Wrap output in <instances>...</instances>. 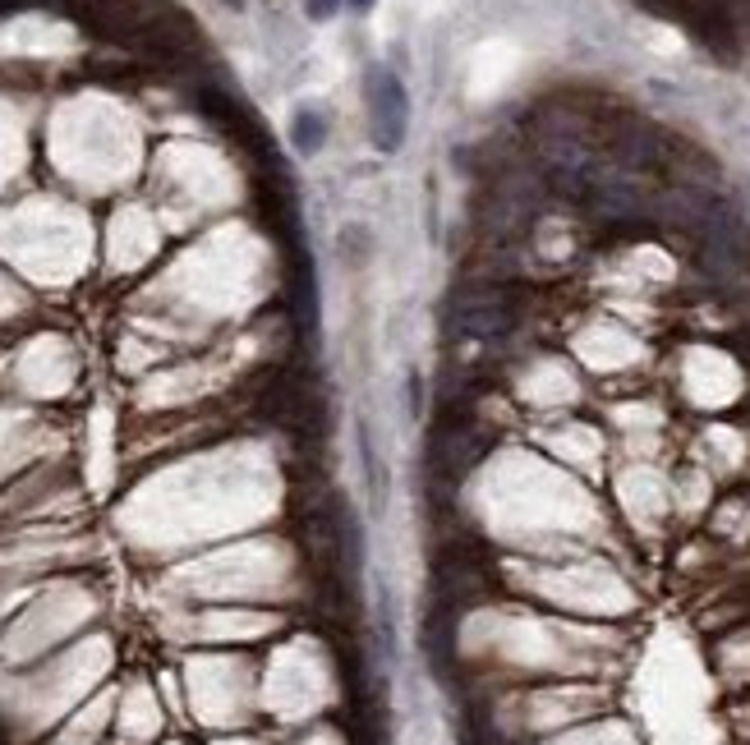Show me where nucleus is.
Instances as JSON below:
<instances>
[{
  "instance_id": "nucleus-8",
  "label": "nucleus",
  "mask_w": 750,
  "mask_h": 745,
  "mask_svg": "<svg viewBox=\"0 0 750 745\" xmlns=\"http://www.w3.org/2000/svg\"><path fill=\"white\" fill-rule=\"evenodd\" d=\"M323 143H327V116L314 111V107H300L291 116V147L300 157H318Z\"/></svg>"
},
{
  "instance_id": "nucleus-12",
  "label": "nucleus",
  "mask_w": 750,
  "mask_h": 745,
  "mask_svg": "<svg viewBox=\"0 0 750 745\" xmlns=\"http://www.w3.org/2000/svg\"><path fill=\"white\" fill-rule=\"evenodd\" d=\"M346 6H355L359 14H365V10H373V0H346Z\"/></svg>"
},
{
  "instance_id": "nucleus-1",
  "label": "nucleus",
  "mask_w": 750,
  "mask_h": 745,
  "mask_svg": "<svg viewBox=\"0 0 750 745\" xmlns=\"http://www.w3.org/2000/svg\"><path fill=\"white\" fill-rule=\"evenodd\" d=\"M365 107H369V134L378 152H401L405 134H410V92L401 84L396 69L387 65H369L365 69Z\"/></svg>"
},
{
  "instance_id": "nucleus-7",
  "label": "nucleus",
  "mask_w": 750,
  "mask_h": 745,
  "mask_svg": "<svg viewBox=\"0 0 750 745\" xmlns=\"http://www.w3.org/2000/svg\"><path fill=\"white\" fill-rule=\"evenodd\" d=\"M424 654L437 672H452V658H456V626H452V603H437L424 616Z\"/></svg>"
},
{
  "instance_id": "nucleus-2",
  "label": "nucleus",
  "mask_w": 750,
  "mask_h": 745,
  "mask_svg": "<svg viewBox=\"0 0 750 745\" xmlns=\"http://www.w3.org/2000/svg\"><path fill=\"white\" fill-rule=\"evenodd\" d=\"M515 327V304L511 291L502 286H460L452 299V331L460 341H479L493 346L502 337H511Z\"/></svg>"
},
{
  "instance_id": "nucleus-6",
  "label": "nucleus",
  "mask_w": 750,
  "mask_h": 745,
  "mask_svg": "<svg viewBox=\"0 0 750 745\" xmlns=\"http://www.w3.org/2000/svg\"><path fill=\"white\" fill-rule=\"evenodd\" d=\"M331 521H336V544H341V576L359 580L365 576L369 544H365V525H359V516L350 511V502L341 493H331Z\"/></svg>"
},
{
  "instance_id": "nucleus-13",
  "label": "nucleus",
  "mask_w": 750,
  "mask_h": 745,
  "mask_svg": "<svg viewBox=\"0 0 750 745\" xmlns=\"http://www.w3.org/2000/svg\"><path fill=\"white\" fill-rule=\"evenodd\" d=\"M226 6H236V10H240V6H244V0H226Z\"/></svg>"
},
{
  "instance_id": "nucleus-3",
  "label": "nucleus",
  "mask_w": 750,
  "mask_h": 745,
  "mask_svg": "<svg viewBox=\"0 0 750 745\" xmlns=\"http://www.w3.org/2000/svg\"><path fill=\"white\" fill-rule=\"evenodd\" d=\"M585 202H589V208L599 212L604 221H635V217H650V212H654V198H650V189L640 185V175L612 166L608 157L599 162V171H594L589 189H585Z\"/></svg>"
},
{
  "instance_id": "nucleus-11",
  "label": "nucleus",
  "mask_w": 750,
  "mask_h": 745,
  "mask_svg": "<svg viewBox=\"0 0 750 745\" xmlns=\"http://www.w3.org/2000/svg\"><path fill=\"white\" fill-rule=\"evenodd\" d=\"M410 415H424V382H420V373H410Z\"/></svg>"
},
{
  "instance_id": "nucleus-9",
  "label": "nucleus",
  "mask_w": 750,
  "mask_h": 745,
  "mask_svg": "<svg viewBox=\"0 0 750 745\" xmlns=\"http://www.w3.org/2000/svg\"><path fill=\"white\" fill-rule=\"evenodd\" d=\"M359 460H365V479H369V493H373V506H382V497H387V483H382V465H378V451H373V438H369V428L359 424Z\"/></svg>"
},
{
  "instance_id": "nucleus-4",
  "label": "nucleus",
  "mask_w": 750,
  "mask_h": 745,
  "mask_svg": "<svg viewBox=\"0 0 750 745\" xmlns=\"http://www.w3.org/2000/svg\"><path fill=\"white\" fill-rule=\"evenodd\" d=\"M483 451H488V438L479 432V424H470V419H443L433 428L424 456H428L433 479L456 483V479H465V470L479 465Z\"/></svg>"
},
{
  "instance_id": "nucleus-10",
  "label": "nucleus",
  "mask_w": 750,
  "mask_h": 745,
  "mask_svg": "<svg viewBox=\"0 0 750 745\" xmlns=\"http://www.w3.org/2000/svg\"><path fill=\"white\" fill-rule=\"evenodd\" d=\"M346 0H304V14L314 19V23H327V19H336V10H341Z\"/></svg>"
},
{
  "instance_id": "nucleus-5",
  "label": "nucleus",
  "mask_w": 750,
  "mask_h": 745,
  "mask_svg": "<svg viewBox=\"0 0 750 745\" xmlns=\"http://www.w3.org/2000/svg\"><path fill=\"white\" fill-rule=\"evenodd\" d=\"M608 162L622 166V171H635V175L650 171V166L663 162V134L650 130V124H640V120L617 124L608 134Z\"/></svg>"
}]
</instances>
